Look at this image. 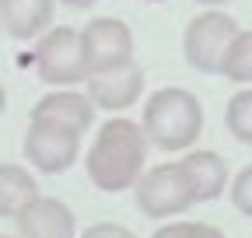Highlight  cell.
Returning a JSON list of instances; mask_svg holds the SVG:
<instances>
[{"label": "cell", "mask_w": 252, "mask_h": 238, "mask_svg": "<svg viewBox=\"0 0 252 238\" xmlns=\"http://www.w3.org/2000/svg\"><path fill=\"white\" fill-rule=\"evenodd\" d=\"M147 133L133 119H109L98 130L94 144L88 147V175L105 193H123L140 182V172L147 161Z\"/></svg>", "instance_id": "6da1fadb"}, {"label": "cell", "mask_w": 252, "mask_h": 238, "mask_svg": "<svg viewBox=\"0 0 252 238\" xmlns=\"http://www.w3.org/2000/svg\"><path fill=\"white\" fill-rule=\"evenodd\" d=\"M144 133L151 147L186 151L203 130V105L186 88H161L144 105Z\"/></svg>", "instance_id": "7a4b0ae2"}, {"label": "cell", "mask_w": 252, "mask_h": 238, "mask_svg": "<svg viewBox=\"0 0 252 238\" xmlns=\"http://www.w3.org/2000/svg\"><path fill=\"white\" fill-rule=\"evenodd\" d=\"M235 32H238V25L224 11L196 14L186 28V39H182L189 67L200 70V74H220V63H224V53H228Z\"/></svg>", "instance_id": "3957f363"}, {"label": "cell", "mask_w": 252, "mask_h": 238, "mask_svg": "<svg viewBox=\"0 0 252 238\" xmlns=\"http://www.w3.org/2000/svg\"><path fill=\"white\" fill-rule=\"evenodd\" d=\"M81 56L88 77L133 63V35L119 18H94L81 28Z\"/></svg>", "instance_id": "277c9868"}, {"label": "cell", "mask_w": 252, "mask_h": 238, "mask_svg": "<svg viewBox=\"0 0 252 238\" xmlns=\"http://www.w3.org/2000/svg\"><path fill=\"white\" fill-rule=\"evenodd\" d=\"M193 186L182 172V165H154L137 182V207L147 217H172L193 207Z\"/></svg>", "instance_id": "5b68a950"}, {"label": "cell", "mask_w": 252, "mask_h": 238, "mask_svg": "<svg viewBox=\"0 0 252 238\" xmlns=\"http://www.w3.org/2000/svg\"><path fill=\"white\" fill-rule=\"evenodd\" d=\"M81 154V133L70 126L49 123V119H32L25 133V158L46 175L67 172Z\"/></svg>", "instance_id": "8992f818"}, {"label": "cell", "mask_w": 252, "mask_h": 238, "mask_svg": "<svg viewBox=\"0 0 252 238\" xmlns=\"http://www.w3.org/2000/svg\"><path fill=\"white\" fill-rule=\"evenodd\" d=\"M35 70L46 84H81L88 77L77 28H49L35 46Z\"/></svg>", "instance_id": "52a82bcc"}, {"label": "cell", "mask_w": 252, "mask_h": 238, "mask_svg": "<svg viewBox=\"0 0 252 238\" xmlns=\"http://www.w3.org/2000/svg\"><path fill=\"white\" fill-rule=\"evenodd\" d=\"M14 221L21 238H77L74 210L53 196H35L28 207H21Z\"/></svg>", "instance_id": "ba28073f"}, {"label": "cell", "mask_w": 252, "mask_h": 238, "mask_svg": "<svg viewBox=\"0 0 252 238\" xmlns=\"http://www.w3.org/2000/svg\"><path fill=\"white\" fill-rule=\"evenodd\" d=\"M140 91H144V70L137 63H126L119 70H105V74L88 77V98L109 112L130 109L140 98Z\"/></svg>", "instance_id": "9c48e42d"}, {"label": "cell", "mask_w": 252, "mask_h": 238, "mask_svg": "<svg viewBox=\"0 0 252 238\" xmlns=\"http://www.w3.org/2000/svg\"><path fill=\"white\" fill-rule=\"evenodd\" d=\"M32 119H49V123H60V126H70V130L84 133L94 123V102L84 98L81 91H49L32 109Z\"/></svg>", "instance_id": "30bf717a"}, {"label": "cell", "mask_w": 252, "mask_h": 238, "mask_svg": "<svg viewBox=\"0 0 252 238\" xmlns=\"http://www.w3.org/2000/svg\"><path fill=\"white\" fill-rule=\"evenodd\" d=\"M179 165H182V172L189 178V186H193L196 203H207V200L224 193V186H228V165H224L220 154H214V151H189Z\"/></svg>", "instance_id": "8fae6325"}, {"label": "cell", "mask_w": 252, "mask_h": 238, "mask_svg": "<svg viewBox=\"0 0 252 238\" xmlns=\"http://www.w3.org/2000/svg\"><path fill=\"white\" fill-rule=\"evenodd\" d=\"M53 4L56 0H0V25L14 39L42 35L53 21Z\"/></svg>", "instance_id": "7c38bea8"}, {"label": "cell", "mask_w": 252, "mask_h": 238, "mask_svg": "<svg viewBox=\"0 0 252 238\" xmlns=\"http://www.w3.org/2000/svg\"><path fill=\"white\" fill-rule=\"evenodd\" d=\"M39 196L35 178L18 165H0V217H18L21 207Z\"/></svg>", "instance_id": "4fadbf2b"}, {"label": "cell", "mask_w": 252, "mask_h": 238, "mask_svg": "<svg viewBox=\"0 0 252 238\" xmlns=\"http://www.w3.org/2000/svg\"><path fill=\"white\" fill-rule=\"evenodd\" d=\"M220 74L238 81V84L252 81V28H245V32L238 28L235 32V39L224 53V63H220Z\"/></svg>", "instance_id": "5bb4252c"}, {"label": "cell", "mask_w": 252, "mask_h": 238, "mask_svg": "<svg viewBox=\"0 0 252 238\" xmlns=\"http://www.w3.org/2000/svg\"><path fill=\"white\" fill-rule=\"evenodd\" d=\"M224 123H228V130H231L235 140L252 144V88L231 95V102L224 109Z\"/></svg>", "instance_id": "9a60e30c"}, {"label": "cell", "mask_w": 252, "mask_h": 238, "mask_svg": "<svg viewBox=\"0 0 252 238\" xmlns=\"http://www.w3.org/2000/svg\"><path fill=\"white\" fill-rule=\"evenodd\" d=\"M154 238H224V231H217L214 224H200V221H182V224L158 228Z\"/></svg>", "instance_id": "2e32d148"}, {"label": "cell", "mask_w": 252, "mask_h": 238, "mask_svg": "<svg viewBox=\"0 0 252 238\" xmlns=\"http://www.w3.org/2000/svg\"><path fill=\"white\" fill-rule=\"evenodd\" d=\"M231 200H235V207H238L242 214L252 217V165L242 168V172L235 175V182H231Z\"/></svg>", "instance_id": "e0dca14e"}, {"label": "cell", "mask_w": 252, "mask_h": 238, "mask_svg": "<svg viewBox=\"0 0 252 238\" xmlns=\"http://www.w3.org/2000/svg\"><path fill=\"white\" fill-rule=\"evenodd\" d=\"M81 238H137V235H133L130 228H123V224H109V221H102V224L84 228Z\"/></svg>", "instance_id": "ac0fdd59"}, {"label": "cell", "mask_w": 252, "mask_h": 238, "mask_svg": "<svg viewBox=\"0 0 252 238\" xmlns=\"http://www.w3.org/2000/svg\"><path fill=\"white\" fill-rule=\"evenodd\" d=\"M63 4H67V7H91L94 0H63Z\"/></svg>", "instance_id": "d6986e66"}, {"label": "cell", "mask_w": 252, "mask_h": 238, "mask_svg": "<svg viewBox=\"0 0 252 238\" xmlns=\"http://www.w3.org/2000/svg\"><path fill=\"white\" fill-rule=\"evenodd\" d=\"M196 4H203V7H217V4H228V0H196Z\"/></svg>", "instance_id": "ffe728a7"}, {"label": "cell", "mask_w": 252, "mask_h": 238, "mask_svg": "<svg viewBox=\"0 0 252 238\" xmlns=\"http://www.w3.org/2000/svg\"><path fill=\"white\" fill-rule=\"evenodd\" d=\"M4 105H7V91H4V84H0V112H4Z\"/></svg>", "instance_id": "44dd1931"}, {"label": "cell", "mask_w": 252, "mask_h": 238, "mask_svg": "<svg viewBox=\"0 0 252 238\" xmlns=\"http://www.w3.org/2000/svg\"><path fill=\"white\" fill-rule=\"evenodd\" d=\"M0 238H7V235H0Z\"/></svg>", "instance_id": "7402d4cb"}]
</instances>
